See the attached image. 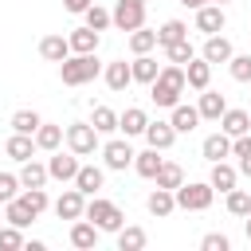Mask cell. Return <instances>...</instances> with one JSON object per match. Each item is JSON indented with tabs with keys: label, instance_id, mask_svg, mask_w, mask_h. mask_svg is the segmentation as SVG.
Returning <instances> with one entry per match:
<instances>
[{
	"label": "cell",
	"instance_id": "cell-1",
	"mask_svg": "<svg viewBox=\"0 0 251 251\" xmlns=\"http://www.w3.org/2000/svg\"><path fill=\"white\" fill-rule=\"evenodd\" d=\"M184 86H188L184 67H180V63H169V67H161V75L149 82V98H153L157 106H169V110H173V106L180 102Z\"/></svg>",
	"mask_w": 251,
	"mask_h": 251
},
{
	"label": "cell",
	"instance_id": "cell-2",
	"mask_svg": "<svg viewBox=\"0 0 251 251\" xmlns=\"http://www.w3.org/2000/svg\"><path fill=\"white\" fill-rule=\"evenodd\" d=\"M98 71H102V63L94 59V51L90 55H67L59 63V78L67 86H86L90 78H98Z\"/></svg>",
	"mask_w": 251,
	"mask_h": 251
},
{
	"label": "cell",
	"instance_id": "cell-3",
	"mask_svg": "<svg viewBox=\"0 0 251 251\" xmlns=\"http://www.w3.org/2000/svg\"><path fill=\"white\" fill-rule=\"evenodd\" d=\"M86 220L98 227V231H122L126 227V216L114 200H102V196H90L86 200Z\"/></svg>",
	"mask_w": 251,
	"mask_h": 251
},
{
	"label": "cell",
	"instance_id": "cell-4",
	"mask_svg": "<svg viewBox=\"0 0 251 251\" xmlns=\"http://www.w3.org/2000/svg\"><path fill=\"white\" fill-rule=\"evenodd\" d=\"M212 196H216L212 180H208V184H204V180H188V184L176 188V208H184V212H204V208H212Z\"/></svg>",
	"mask_w": 251,
	"mask_h": 251
},
{
	"label": "cell",
	"instance_id": "cell-5",
	"mask_svg": "<svg viewBox=\"0 0 251 251\" xmlns=\"http://www.w3.org/2000/svg\"><path fill=\"white\" fill-rule=\"evenodd\" d=\"M67 149L78 153V157H90L98 149V129L90 122H71L67 126Z\"/></svg>",
	"mask_w": 251,
	"mask_h": 251
},
{
	"label": "cell",
	"instance_id": "cell-6",
	"mask_svg": "<svg viewBox=\"0 0 251 251\" xmlns=\"http://www.w3.org/2000/svg\"><path fill=\"white\" fill-rule=\"evenodd\" d=\"M145 24V0H118L114 4V27L118 31H137Z\"/></svg>",
	"mask_w": 251,
	"mask_h": 251
},
{
	"label": "cell",
	"instance_id": "cell-7",
	"mask_svg": "<svg viewBox=\"0 0 251 251\" xmlns=\"http://www.w3.org/2000/svg\"><path fill=\"white\" fill-rule=\"evenodd\" d=\"M55 216H59V220H82V216H86V192L67 188V192L55 200Z\"/></svg>",
	"mask_w": 251,
	"mask_h": 251
},
{
	"label": "cell",
	"instance_id": "cell-8",
	"mask_svg": "<svg viewBox=\"0 0 251 251\" xmlns=\"http://www.w3.org/2000/svg\"><path fill=\"white\" fill-rule=\"evenodd\" d=\"M224 24H227L224 4H204V8H196V31H204V35H220Z\"/></svg>",
	"mask_w": 251,
	"mask_h": 251
},
{
	"label": "cell",
	"instance_id": "cell-9",
	"mask_svg": "<svg viewBox=\"0 0 251 251\" xmlns=\"http://www.w3.org/2000/svg\"><path fill=\"white\" fill-rule=\"evenodd\" d=\"M133 157H137V153L129 149V141H106V145H102V161H106V169H118V173H122V169L133 165Z\"/></svg>",
	"mask_w": 251,
	"mask_h": 251
},
{
	"label": "cell",
	"instance_id": "cell-10",
	"mask_svg": "<svg viewBox=\"0 0 251 251\" xmlns=\"http://www.w3.org/2000/svg\"><path fill=\"white\" fill-rule=\"evenodd\" d=\"M47 173H51V180H75V173H78V153H59V149H55V157L47 161Z\"/></svg>",
	"mask_w": 251,
	"mask_h": 251
},
{
	"label": "cell",
	"instance_id": "cell-11",
	"mask_svg": "<svg viewBox=\"0 0 251 251\" xmlns=\"http://www.w3.org/2000/svg\"><path fill=\"white\" fill-rule=\"evenodd\" d=\"M129 82H133V67H129L126 59H114V63H106V86H110L114 94H122Z\"/></svg>",
	"mask_w": 251,
	"mask_h": 251
},
{
	"label": "cell",
	"instance_id": "cell-12",
	"mask_svg": "<svg viewBox=\"0 0 251 251\" xmlns=\"http://www.w3.org/2000/svg\"><path fill=\"white\" fill-rule=\"evenodd\" d=\"M184 78H188V86L192 90H208V82H212V63L200 55V59H188L184 63Z\"/></svg>",
	"mask_w": 251,
	"mask_h": 251
},
{
	"label": "cell",
	"instance_id": "cell-13",
	"mask_svg": "<svg viewBox=\"0 0 251 251\" xmlns=\"http://www.w3.org/2000/svg\"><path fill=\"white\" fill-rule=\"evenodd\" d=\"M145 141L153 145V149H173V141H176V129H173V122H149L145 126Z\"/></svg>",
	"mask_w": 251,
	"mask_h": 251
},
{
	"label": "cell",
	"instance_id": "cell-14",
	"mask_svg": "<svg viewBox=\"0 0 251 251\" xmlns=\"http://www.w3.org/2000/svg\"><path fill=\"white\" fill-rule=\"evenodd\" d=\"M102 180H106V173H102L98 165H78V173H75V188L86 192V196H98Z\"/></svg>",
	"mask_w": 251,
	"mask_h": 251
},
{
	"label": "cell",
	"instance_id": "cell-15",
	"mask_svg": "<svg viewBox=\"0 0 251 251\" xmlns=\"http://www.w3.org/2000/svg\"><path fill=\"white\" fill-rule=\"evenodd\" d=\"M71 247H78V251H90V247H98V227H94L86 216L71 224Z\"/></svg>",
	"mask_w": 251,
	"mask_h": 251
},
{
	"label": "cell",
	"instance_id": "cell-16",
	"mask_svg": "<svg viewBox=\"0 0 251 251\" xmlns=\"http://www.w3.org/2000/svg\"><path fill=\"white\" fill-rule=\"evenodd\" d=\"M67 39H71V51H75V55H90V51H98L102 31H94V27H86V24H82V27H75Z\"/></svg>",
	"mask_w": 251,
	"mask_h": 251
},
{
	"label": "cell",
	"instance_id": "cell-17",
	"mask_svg": "<svg viewBox=\"0 0 251 251\" xmlns=\"http://www.w3.org/2000/svg\"><path fill=\"white\" fill-rule=\"evenodd\" d=\"M39 55H43L47 63H63V59L71 55V39H67V35H43V39H39Z\"/></svg>",
	"mask_w": 251,
	"mask_h": 251
},
{
	"label": "cell",
	"instance_id": "cell-18",
	"mask_svg": "<svg viewBox=\"0 0 251 251\" xmlns=\"http://www.w3.org/2000/svg\"><path fill=\"white\" fill-rule=\"evenodd\" d=\"M220 129L227 133V137H239V133H251V114L247 110H224V118H220Z\"/></svg>",
	"mask_w": 251,
	"mask_h": 251
},
{
	"label": "cell",
	"instance_id": "cell-19",
	"mask_svg": "<svg viewBox=\"0 0 251 251\" xmlns=\"http://www.w3.org/2000/svg\"><path fill=\"white\" fill-rule=\"evenodd\" d=\"M4 149H8L12 161H31V153H35L39 145H35V133H16V129H12V137H8Z\"/></svg>",
	"mask_w": 251,
	"mask_h": 251
},
{
	"label": "cell",
	"instance_id": "cell-20",
	"mask_svg": "<svg viewBox=\"0 0 251 251\" xmlns=\"http://www.w3.org/2000/svg\"><path fill=\"white\" fill-rule=\"evenodd\" d=\"M200 153H204V161H224V157H231V137L224 129L220 133H208L204 145H200Z\"/></svg>",
	"mask_w": 251,
	"mask_h": 251
},
{
	"label": "cell",
	"instance_id": "cell-21",
	"mask_svg": "<svg viewBox=\"0 0 251 251\" xmlns=\"http://www.w3.org/2000/svg\"><path fill=\"white\" fill-rule=\"evenodd\" d=\"M145 208H149L153 216H173V212H176V192H173V188H161V184H157V188L149 192Z\"/></svg>",
	"mask_w": 251,
	"mask_h": 251
},
{
	"label": "cell",
	"instance_id": "cell-22",
	"mask_svg": "<svg viewBox=\"0 0 251 251\" xmlns=\"http://www.w3.org/2000/svg\"><path fill=\"white\" fill-rule=\"evenodd\" d=\"M231 55H235V47H231L227 35H208V43H204V59L208 63H231Z\"/></svg>",
	"mask_w": 251,
	"mask_h": 251
},
{
	"label": "cell",
	"instance_id": "cell-23",
	"mask_svg": "<svg viewBox=\"0 0 251 251\" xmlns=\"http://www.w3.org/2000/svg\"><path fill=\"white\" fill-rule=\"evenodd\" d=\"M196 110H200V118H208V122H220V118H224V110H227V98H224L220 90H204Z\"/></svg>",
	"mask_w": 251,
	"mask_h": 251
},
{
	"label": "cell",
	"instance_id": "cell-24",
	"mask_svg": "<svg viewBox=\"0 0 251 251\" xmlns=\"http://www.w3.org/2000/svg\"><path fill=\"white\" fill-rule=\"evenodd\" d=\"M145 126H149V114H145L141 106H129L126 114H118V129H126V137L145 133Z\"/></svg>",
	"mask_w": 251,
	"mask_h": 251
},
{
	"label": "cell",
	"instance_id": "cell-25",
	"mask_svg": "<svg viewBox=\"0 0 251 251\" xmlns=\"http://www.w3.org/2000/svg\"><path fill=\"white\" fill-rule=\"evenodd\" d=\"M169 122H173V129H176V133H192V129L200 126V110H196V106H180V102H176Z\"/></svg>",
	"mask_w": 251,
	"mask_h": 251
},
{
	"label": "cell",
	"instance_id": "cell-26",
	"mask_svg": "<svg viewBox=\"0 0 251 251\" xmlns=\"http://www.w3.org/2000/svg\"><path fill=\"white\" fill-rule=\"evenodd\" d=\"M212 188H220V192H231L235 188V180H239V169H231L227 161H212Z\"/></svg>",
	"mask_w": 251,
	"mask_h": 251
},
{
	"label": "cell",
	"instance_id": "cell-27",
	"mask_svg": "<svg viewBox=\"0 0 251 251\" xmlns=\"http://www.w3.org/2000/svg\"><path fill=\"white\" fill-rule=\"evenodd\" d=\"M63 137H67L63 126H51V122H43V126L35 129V145H39L43 153H55V149L63 145Z\"/></svg>",
	"mask_w": 251,
	"mask_h": 251
},
{
	"label": "cell",
	"instance_id": "cell-28",
	"mask_svg": "<svg viewBox=\"0 0 251 251\" xmlns=\"http://www.w3.org/2000/svg\"><path fill=\"white\" fill-rule=\"evenodd\" d=\"M157 153H161V149H153V145H149L145 153H137V157H133V169H137L145 180H153V176L161 173V165H165V157H157Z\"/></svg>",
	"mask_w": 251,
	"mask_h": 251
},
{
	"label": "cell",
	"instance_id": "cell-29",
	"mask_svg": "<svg viewBox=\"0 0 251 251\" xmlns=\"http://www.w3.org/2000/svg\"><path fill=\"white\" fill-rule=\"evenodd\" d=\"M47 180H51L47 165H39V161H24V169H20V184H24V188H43Z\"/></svg>",
	"mask_w": 251,
	"mask_h": 251
},
{
	"label": "cell",
	"instance_id": "cell-30",
	"mask_svg": "<svg viewBox=\"0 0 251 251\" xmlns=\"http://www.w3.org/2000/svg\"><path fill=\"white\" fill-rule=\"evenodd\" d=\"M4 220H8V224H16V227H27V224L35 220V212L16 196V200H8V204H4Z\"/></svg>",
	"mask_w": 251,
	"mask_h": 251
},
{
	"label": "cell",
	"instance_id": "cell-31",
	"mask_svg": "<svg viewBox=\"0 0 251 251\" xmlns=\"http://www.w3.org/2000/svg\"><path fill=\"white\" fill-rule=\"evenodd\" d=\"M176 39H188V24H180V20H165V24L157 27V43L169 47V43H176Z\"/></svg>",
	"mask_w": 251,
	"mask_h": 251
},
{
	"label": "cell",
	"instance_id": "cell-32",
	"mask_svg": "<svg viewBox=\"0 0 251 251\" xmlns=\"http://www.w3.org/2000/svg\"><path fill=\"white\" fill-rule=\"evenodd\" d=\"M153 47H157V31H149L145 24H141L137 31H129V51H133V55H149Z\"/></svg>",
	"mask_w": 251,
	"mask_h": 251
},
{
	"label": "cell",
	"instance_id": "cell-33",
	"mask_svg": "<svg viewBox=\"0 0 251 251\" xmlns=\"http://www.w3.org/2000/svg\"><path fill=\"white\" fill-rule=\"evenodd\" d=\"M129 67H133V82H145V86H149V82H153V78L161 75L157 59H149V55H137V59H133Z\"/></svg>",
	"mask_w": 251,
	"mask_h": 251
},
{
	"label": "cell",
	"instance_id": "cell-34",
	"mask_svg": "<svg viewBox=\"0 0 251 251\" xmlns=\"http://www.w3.org/2000/svg\"><path fill=\"white\" fill-rule=\"evenodd\" d=\"M153 180H157L161 188H173V192H176V188L184 184V169H180L176 161H165V165H161V173H157Z\"/></svg>",
	"mask_w": 251,
	"mask_h": 251
},
{
	"label": "cell",
	"instance_id": "cell-35",
	"mask_svg": "<svg viewBox=\"0 0 251 251\" xmlns=\"http://www.w3.org/2000/svg\"><path fill=\"white\" fill-rule=\"evenodd\" d=\"M90 126H94L98 133H114V129H118V114H114L110 106H94V114H90Z\"/></svg>",
	"mask_w": 251,
	"mask_h": 251
},
{
	"label": "cell",
	"instance_id": "cell-36",
	"mask_svg": "<svg viewBox=\"0 0 251 251\" xmlns=\"http://www.w3.org/2000/svg\"><path fill=\"white\" fill-rule=\"evenodd\" d=\"M39 126H43V118H39L35 110H16V114H12V129H16V133H35Z\"/></svg>",
	"mask_w": 251,
	"mask_h": 251
},
{
	"label": "cell",
	"instance_id": "cell-37",
	"mask_svg": "<svg viewBox=\"0 0 251 251\" xmlns=\"http://www.w3.org/2000/svg\"><path fill=\"white\" fill-rule=\"evenodd\" d=\"M82 16H86V27H94V31H106V27L114 24V12H106V8H98V4H90V8L82 12Z\"/></svg>",
	"mask_w": 251,
	"mask_h": 251
},
{
	"label": "cell",
	"instance_id": "cell-38",
	"mask_svg": "<svg viewBox=\"0 0 251 251\" xmlns=\"http://www.w3.org/2000/svg\"><path fill=\"white\" fill-rule=\"evenodd\" d=\"M118 247L122 251H141L145 247V231L141 227H122L118 231Z\"/></svg>",
	"mask_w": 251,
	"mask_h": 251
},
{
	"label": "cell",
	"instance_id": "cell-39",
	"mask_svg": "<svg viewBox=\"0 0 251 251\" xmlns=\"http://www.w3.org/2000/svg\"><path fill=\"white\" fill-rule=\"evenodd\" d=\"M227 212H231V216H251V192L231 188V192H227Z\"/></svg>",
	"mask_w": 251,
	"mask_h": 251
},
{
	"label": "cell",
	"instance_id": "cell-40",
	"mask_svg": "<svg viewBox=\"0 0 251 251\" xmlns=\"http://www.w3.org/2000/svg\"><path fill=\"white\" fill-rule=\"evenodd\" d=\"M165 55H169V63H180V67H184L188 59H196V51H192V43H188V39L169 43V47H165Z\"/></svg>",
	"mask_w": 251,
	"mask_h": 251
},
{
	"label": "cell",
	"instance_id": "cell-41",
	"mask_svg": "<svg viewBox=\"0 0 251 251\" xmlns=\"http://www.w3.org/2000/svg\"><path fill=\"white\" fill-rule=\"evenodd\" d=\"M24 227H16V224H4L0 227V251H20L24 247V235H20Z\"/></svg>",
	"mask_w": 251,
	"mask_h": 251
},
{
	"label": "cell",
	"instance_id": "cell-42",
	"mask_svg": "<svg viewBox=\"0 0 251 251\" xmlns=\"http://www.w3.org/2000/svg\"><path fill=\"white\" fill-rule=\"evenodd\" d=\"M20 176H12V173H0V204H8V200H16L20 196Z\"/></svg>",
	"mask_w": 251,
	"mask_h": 251
},
{
	"label": "cell",
	"instance_id": "cell-43",
	"mask_svg": "<svg viewBox=\"0 0 251 251\" xmlns=\"http://www.w3.org/2000/svg\"><path fill=\"white\" fill-rule=\"evenodd\" d=\"M20 200H24V204H27V208H31V212H35V216H39V212H43V208H47V204H51V200H47V192H43V188H24V196H20Z\"/></svg>",
	"mask_w": 251,
	"mask_h": 251
},
{
	"label": "cell",
	"instance_id": "cell-44",
	"mask_svg": "<svg viewBox=\"0 0 251 251\" xmlns=\"http://www.w3.org/2000/svg\"><path fill=\"white\" fill-rule=\"evenodd\" d=\"M231 78L251 82V55H231Z\"/></svg>",
	"mask_w": 251,
	"mask_h": 251
},
{
	"label": "cell",
	"instance_id": "cell-45",
	"mask_svg": "<svg viewBox=\"0 0 251 251\" xmlns=\"http://www.w3.org/2000/svg\"><path fill=\"white\" fill-rule=\"evenodd\" d=\"M204 251H227L231 247V239L224 235V231H212V235H204V243H200Z\"/></svg>",
	"mask_w": 251,
	"mask_h": 251
},
{
	"label": "cell",
	"instance_id": "cell-46",
	"mask_svg": "<svg viewBox=\"0 0 251 251\" xmlns=\"http://www.w3.org/2000/svg\"><path fill=\"white\" fill-rule=\"evenodd\" d=\"M90 4H94V0H63V8H67V12H86Z\"/></svg>",
	"mask_w": 251,
	"mask_h": 251
},
{
	"label": "cell",
	"instance_id": "cell-47",
	"mask_svg": "<svg viewBox=\"0 0 251 251\" xmlns=\"http://www.w3.org/2000/svg\"><path fill=\"white\" fill-rule=\"evenodd\" d=\"M239 173H243V176H251V153H247V157H239Z\"/></svg>",
	"mask_w": 251,
	"mask_h": 251
},
{
	"label": "cell",
	"instance_id": "cell-48",
	"mask_svg": "<svg viewBox=\"0 0 251 251\" xmlns=\"http://www.w3.org/2000/svg\"><path fill=\"white\" fill-rule=\"evenodd\" d=\"M180 4H184V8H204L208 0H180Z\"/></svg>",
	"mask_w": 251,
	"mask_h": 251
},
{
	"label": "cell",
	"instance_id": "cell-49",
	"mask_svg": "<svg viewBox=\"0 0 251 251\" xmlns=\"http://www.w3.org/2000/svg\"><path fill=\"white\" fill-rule=\"evenodd\" d=\"M247 239H251V216H247Z\"/></svg>",
	"mask_w": 251,
	"mask_h": 251
},
{
	"label": "cell",
	"instance_id": "cell-50",
	"mask_svg": "<svg viewBox=\"0 0 251 251\" xmlns=\"http://www.w3.org/2000/svg\"><path fill=\"white\" fill-rule=\"evenodd\" d=\"M208 4H227V0H208Z\"/></svg>",
	"mask_w": 251,
	"mask_h": 251
},
{
	"label": "cell",
	"instance_id": "cell-51",
	"mask_svg": "<svg viewBox=\"0 0 251 251\" xmlns=\"http://www.w3.org/2000/svg\"><path fill=\"white\" fill-rule=\"evenodd\" d=\"M0 220H4V212H0Z\"/></svg>",
	"mask_w": 251,
	"mask_h": 251
}]
</instances>
